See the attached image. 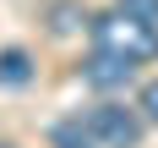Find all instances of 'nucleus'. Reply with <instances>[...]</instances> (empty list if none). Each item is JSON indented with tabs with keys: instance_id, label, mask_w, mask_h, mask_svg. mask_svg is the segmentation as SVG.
Returning <instances> with one entry per match:
<instances>
[{
	"instance_id": "1",
	"label": "nucleus",
	"mask_w": 158,
	"mask_h": 148,
	"mask_svg": "<svg viewBox=\"0 0 158 148\" xmlns=\"http://www.w3.org/2000/svg\"><path fill=\"white\" fill-rule=\"evenodd\" d=\"M87 28H93V44H98V49H114V55H126V61H136V66L158 55V28H153V22L126 16L120 6L104 11V16H93Z\"/></svg>"
},
{
	"instance_id": "2",
	"label": "nucleus",
	"mask_w": 158,
	"mask_h": 148,
	"mask_svg": "<svg viewBox=\"0 0 158 148\" xmlns=\"http://www.w3.org/2000/svg\"><path fill=\"white\" fill-rule=\"evenodd\" d=\"M87 126H93V137L104 148H136L142 132H147V121L136 110H126V104H93L87 110Z\"/></svg>"
},
{
	"instance_id": "3",
	"label": "nucleus",
	"mask_w": 158,
	"mask_h": 148,
	"mask_svg": "<svg viewBox=\"0 0 158 148\" xmlns=\"http://www.w3.org/2000/svg\"><path fill=\"white\" fill-rule=\"evenodd\" d=\"M131 77H136V61L114 55V49H98V44H93V55H87V66H82V82L98 88V93H114V88H126Z\"/></svg>"
},
{
	"instance_id": "4",
	"label": "nucleus",
	"mask_w": 158,
	"mask_h": 148,
	"mask_svg": "<svg viewBox=\"0 0 158 148\" xmlns=\"http://www.w3.org/2000/svg\"><path fill=\"white\" fill-rule=\"evenodd\" d=\"M49 143L55 148H98V137H93V126H87V115H65V121L49 126Z\"/></svg>"
},
{
	"instance_id": "5",
	"label": "nucleus",
	"mask_w": 158,
	"mask_h": 148,
	"mask_svg": "<svg viewBox=\"0 0 158 148\" xmlns=\"http://www.w3.org/2000/svg\"><path fill=\"white\" fill-rule=\"evenodd\" d=\"M0 82H6V88L33 82V55L27 49H0Z\"/></svg>"
},
{
	"instance_id": "6",
	"label": "nucleus",
	"mask_w": 158,
	"mask_h": 148,
	"mask_svg": "<svg viewBox=\"0 0 158 148\" xmlns=\"http://www.w3.org/2000/svg\"><path fill=\"white\" fill-rule=\"evenodd\" d=\"M114 6H120L126 16H136V22H153L158 28V0H114Z\"/></svg>"
},
{
	"instance_id": "7",
	"label": "nucleus",
	"mask_w": 158,
	"mask_h": 148,
	"mask_svg": "<svg viewBox=\"0 0 158 148\" xmlns=\"http://www.w3.org/2000/svg\"><path fill=\"white\" fill-rule=\"evenodd\" d=\"M136 115H142L147 126H158V82H147L142 93H136Z\"/></svg>"
},
{
	"instance_id": "8",
	"label": "nucleus",
	"mask_w": 158,
	"mask_h": 148,
	"mask_svg": "<svg viewBox=\"0 0 158 148\" xmlns=\"http://www.w3.org/2000/svg\"><path fill=\"white\" fill-rule=\"evenodd\" d=\"M77 22H87V11H82V6H55V33H71Z\"/></svg>"
}]
</instances>
